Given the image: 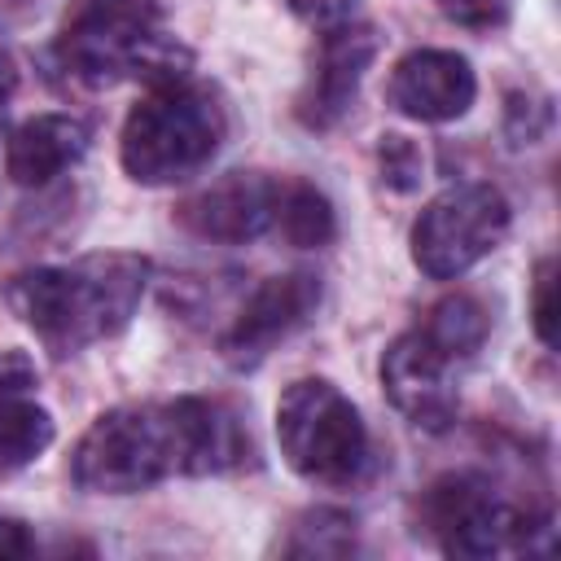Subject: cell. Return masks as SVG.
<instances>
[{
  "instance_id": "cell-1",
  "label": "cell",
  "mask_w": 561,
  "mask_h": 561,
  "mask_svg": "<svg viewBox=\"0 0 561 561\" xmlns=\"http://www.w3.org/2000/svg\"><path fill=\"white\" fill-rule=\"evenodd\" d=\"M149 285V259L131 250L83 254L13 276L9 307L53 351L75 355L127 329Z\"/></svg>"
},
{
  "instance_id": "cell-2",
  "label": "cell",
  "mask_w": 561,
  "mask_h": 561,
  "mask_svg": "<svg viewBox=\"0 0 561 561\" xmlns=\"http://www.w3.org/2000/svg\"><path fill=\"white\" fill-rule=\"evenodd\" d=\"M57 61L70 79L105 88L145 79L149 88L188 79V48L162 31L158 0H70L57 35Z\"/></svg>"
},
{
  "instance_id": "cell-3",
  "label": "cell",
  "mask_w": 561,
  "mask_h": 561,
  "mask_svg": "<svg viewBox=\"0 0 561 561\" xmlns=\"http://www.w3.org/2000/svg\"><path fill=\"white\" fill-rule=\"evenodd\" d=\"M224 140V110L219 101L188 83H158L149 88L123 118L118 131V162L136 184H184L193 180Z\"/></svg>"
},
{
  "instance_id": "cell-4",
  "label": "cell",
  "mask_w": 561,
  "mask_h": 561,
  "mask_svg": "<svg viewBox=\"0 0 561 561\" xmlns=\"http://www.w3.org/2000/svg\"><path fill=\"white\" fill-rule=\"evenodd\" d=\"M184 473V434L171 403H123L101 412L70 451V478L88 495H136Z\"/></svg>"
},
{
  "instance_id": "cell-5",
  "label": "cell",
  "mask_w": 561,
  "mask_h": 561,
  "mask_svg": "<svg viewBox=\"0 0 561 561\" xmlns=\"http://www.w3.org/2000/svg\"><path fill=\"white\" fill-rule=\"evenodd\" d=\"M285 465L316 486H351L368 465V430L355 403L324 377L294 381L276 403Z\"/></svg>"
},
{
  "instance_id": "cell-6",
  "label": "cell",
  "mask_w": 561,
  "mask_h": 561,
  "mask_svg": "<svg viewBox=\"0 0 561 561\" xmlns=\"http://www.w3.org/2000/svg\"><path fill=\"white\" fill-rule=\"evenodd\" d=\"M508 232V202L491 184H451L412 224V263L430 280H451L486 259Z\"/></svg>"
},
{
  "instance_id": "cell-7",
  "label": "cell",
  "mask_w": 561,
  "mask_h": 561,
  "mask_svg": "<svg viewBox=\"0 0 561 561\" xmlns=\"http://www.w3.org/2000/svg\"><path fill=\"white\" fill-rule=\"evenodd\" d=\"M421 517L447 557H495L508 548H526L530 517L495 495V486L478 473H447L421 495Z\"/></svg>"
},
{
  "instance_id": "cell-8",
  "label": "cell",
  "mask_w": 561,
  "mask_h": 561,
  "mask_svg": "<svg viewBox=\"0 0 561 561\" xmlns=\"http://www.w3.org/2000/svg\"><path fill=\"white\" fill-rule=\"evenodd\" d=\"M320 307V280L311 272H285V276H267L232 316L228 333L219 337L224 359L245 373L254 364H263L285 337H294Z\"/></svg>"
},
{
  "instance_id": "cell-9",
  "label": "cell",
  "mask_w": 561,
  "mask_h": 561,
  "mask_svg": "<svg viewBox=\"0 0 561 561\" xmlns=\"http://www.w3.org/2000/svg\"><path fill=\"white\" fill-rule=\"evenodd\" d=\"M451 359L425 342L421 329L399 333L381 355V386L390 403L416 425V430H447L456 421V386H451Z\"/></svg>"
},
{
  "instance_id": "cell-10",
  "label": "cell",
  "mask_w": 561,
  "mask_h": 561,
  "mask_svg": "<svg viewBox=\"0 0 561 561\" xmlns=\"http://www.w3.org/2000/svg\"><path fill=\"white\" fill-rule=\"evenodd\" d=\"M373 57H377V31L373 26L351 22V26L324 31V44H320V57L311 66V79L294 101L298 123H307L311 131L337 127L351 114V101H355L368 66H373Z\"/></svg>"
},
{
  "instance_id": "cell-11",
  "label": "cell",
  "mask_w": 561,
  "mask_h": 561,
  "mask_svg": "<svg viewBox=\"0 0 561 561\" xmlns=\"http://www.w3.org/2000/svg\"><path fill=\"white\" fill-rule=\"evenodd\" d=\"M390 105L416 123H451L478 96L473 66L451 48H412L394 61L386 83Z\"/></svg>"
},
{
  "instance_id": "cell-12",
  "label": "cell",
  "mask_w": 561,
  "mask_h": 561,
  "mask_svg": "<svg viewBox=\"0 0 561 561\" xmlns=\"http://www.w3.org/2000/svg\"><path fill=\"white\" fill-rule=\"evenodd\" d=\"M272 202H276V180L259 171H228L215 184L184 197L175 215L193 237L237 245L272 228Z\"/></svg>"
},
{
  "instance_id": "cell-13",
  "label": "cell",
  "mask_w": 561,
  "mask_h": 561,
  "mask_svg": "<svg viewBox=\"0 0 561 561\" xmlns=\"http://www.w3.org/2000/svg\"><path fill=\"white\" fill-rule=\"evenodd\" d=\"M88 123L75 114H35L9 131L4 145V171L22 188H39L57 180L66 167H75L88 153Z\"/></svg>"
},
{
  "instance_id": "cell-14",
  "label": "cell",
  "mask_w": 561,
  "mask_h": 561,
  "mask_svg": "<svg viewBox=\"0 0 561 561\" xmlns=\"http://www.w3.org/2000/svg\"><path fill=\"white\" fill-rule=\"evenodd\" d=\"M175 412H180V434H184V473L193 478L228 473L250 456V434L224 399L184 394L175 399Z\"/></svg>"
},
{
  "instance_id": "cell-15",
  "label": "cell",
  "mask_w": 561,
  "mask_h": 561,
  "mask_svg": "<svg viewBox=\"0 0 561 561\" xmlns=\"http://www.w3.org/2000/svg\"><path fill=\"white\" fill-rule=\"evenodd\" d=\"M272 228L298 250H320L337 232L333 202L307 180H280L276 202H272Z\"/></svg>"
},
{
  "instance_id": "cell-16",
  "label": "cell",
  "mask_w": 561,
  "mask_h": 561,
  "mask_svg": "<svg viewBox=\"0 0 561 561\" xmlns=\"http://www.w3.org/2000/svg\"><path fill=\"white\" fill-rule=\"evenodd\" d=\"M486 329H491L486 307H482L473 294H447V298H438V302L425 311V324H421L425 342H430L434 351H443L451 364L469 359V355L486 342Z\"/></svg>"
},
{
  "instance_id": "cell-17",
  "label": "cell",
  "mask_w": 561,
  "mask_h": 561,
  "mask_svg": "<svg viewBox=\"0 0 561 561\" xmlns=\"http://www.w3.org/2000/svg\"><path fill=\"white\" fill-rule=\"evenodd\" d=\"M53 443V416L31 399H9L0 403V473L31 465L35 456H44Z\"/></svg>"
},
{
  "instance_id": "cell-18",
  "label": "cell",
  "mask_w": 561,
  "mask_h": 561,
  "mask_svg": "<svg viewBox=\"0 0 561 561\" xmlns=\"http://www.w3.org/2000/svg\"><path fill=\"white\" fill-rule=\"evenodd\" d=\"M355 548V522L337 508H316L294 526V539L285 552L294 557H346Z\"/></svg>"
},
{
  "instance_id": "cell-19",
  "label": "cell",
  "mask_w": 561,
  "mask_h": 561,
  "mask_svg": "<svg viewBox=\"0 0 561 561\" xmlns=\"http://www.w3.org/2000/svg\"><path fill=\"white\" fill-rule=\"evenodd\" d=\"M377 171H381V184L394 188V193H412L425 175V153L416 140L399 136V131H386L377 140Z\"/></svg>"
},
{
  "instance_id": "cell-20",
  "label": "cell",
  "mask_w": 561,
  "mask_h": 561,
  "mask_svg": "<svg viewBox=\"0 0 561 561\" xmlns=\"http://www.w3.org/2000/svg\"><path fill=\"white\" fill-rule=\"evenodd\" d=\"M530 324H535V337L552 351V346H557V259H552V254H543V259L535 263Z\"/></svg>"
},
{
  "instance_id": "cell-21",
  "label": "cell",
  "mask_w": 561,
  "mask_h": 561,
  "mask_svg": "<svg viewBox=\"0 0 561 561\" xmlns=\"http://www.w3.org/2000/svg\"><path fill=\"white\" fill-rule=\"evenodd\" d=\"M289 13L311 26V31H337V26H351L359 18V0H285Z\"/></svg>"
},
{
  "instance_id": "cell-22",
  "label": "cell",
  "mask_w": 561,
  "mask_h": 561,
  "mask_svg": "<svg viewBox=\"0 0 561 561\" xmlns=\"http://www.w3.org/2000/svg\"><path fill=\"white\" fill-rule=\"evenodd\" d=\"M456 26H469V31H491L500 26L517 0H434Z\"/></svg>"
},
{
  "instance_id": "cell-23",
  "label": "cell",
  "mask_w": 561,
  "mask_h": 561,
  "mask_svg": "<svg viewBox=\"0 0 561 561\" xmlns=\"http://www.w3.org/2000/svg\"><path fill=\"white\" fill-rule=\"evenodd\" d=\"M548 123V105L543 101H526V96H508V140L513 145H535V136Z\"/></svg>"
},
{
  "instance_id": "cell-24",
  "label": "cell",
  "mask_w": 561,
  "mask_h": 561,
  "mask_svg": "<svg viewBox=\"0 0 561 561\" xmlns=\"http://www.w3.org/2000/svg\"><path fill=\"white\" fill-rule=\"evenodd\" d=\"M35 390V364L22 351H0V403Z\"/></svg>"
},
{
  "instance_id": "cell-25",
  "label": "cell",
  "mask_w": 561,
  "mask_h": 561,
  "mask_svg": "<svg viewBox=\"0 0 561 561\" xmlns=\"http://www.w3.org/2000/svg\"><path fill=\"white\" fill-rule=\"evenodd\" d=\"M31 552H35L31 530L18 517H0V561H18V557H31Z\"/></svg>"
},
{
  "instance_id": "cell-26",
  "label": "cell",
  "mask_w": 561,
  "mask_h": 561,
  "mask_svg": "<svg viewBox=\"0 0 561 561\" xmlns=\"http://www.w3.org/2000/svg\"><path fill=\"white\" fill-rule=\"evenodd\" d=\"M13 83H18V70H13V57L0 48V110H4V101L13 96Z\"/></svg>"
}]
</instances>
